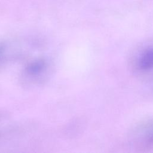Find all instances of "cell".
I'll return each mask as SVG.
<instances>
[{
  "instance_id": "cell-1",
  "label": "cell",
  "mask_w": 153,
  "mask_h": 153,
  "mask_svg": "<svg viewBox=\"0 0 153 153\" xmlns=\"http://www.w3.org/2000/svg\"><path fill=\"white\" fill-rule=\"evenodd\" d=\"M52 72L50 62L44 58L36 59L27 64L22 71V83L27 86H35L46 81Z\"/></svg>"
},
{
  "instance_id": "cell-2",
  "label": "cell",
  "mask_w": 153,
  "mask_h": 153,
  "mask_svg": "<svg viewBox=\"0 0 153 153\" xmlns=\"http://www.w3.org/2000/svg\"><path fill=\"white\" fill-rule=\"evenodd\" d=\"M29 48L22 41H0V68L5 63L23 56Z\"/></svg>"
},
{
  "instance_id": "cell-3",
  "label": "cell",
  "mask_w": 153,
  "mask_h": 153,
  "mask_svg": "<svg viewBox=\"0 0 153 153\" xmlns=\"http://www.w3.org/2000/svg\"><path fill=\"white\" fill-rule=\"evenodd\" d=\"M133 139L139 148H153V120L139 126L134 131Z\"/></svg>"
},
{
  "instance_id": "cell-4",
  "label": "cell",
  "mask_w": 153,
  "mask_h": 153,
  "mask_svg": "<svg viewBox=\"0 0 153 153\" xmlns=\"http://www.w3.org/2000/svg\"><path fill=\"white\" fill-rule=\"evenodd\" d=\"M139 66L143 71L153 69V48L145 50L139 59Z\"/></svg>"
}]
</instances>
